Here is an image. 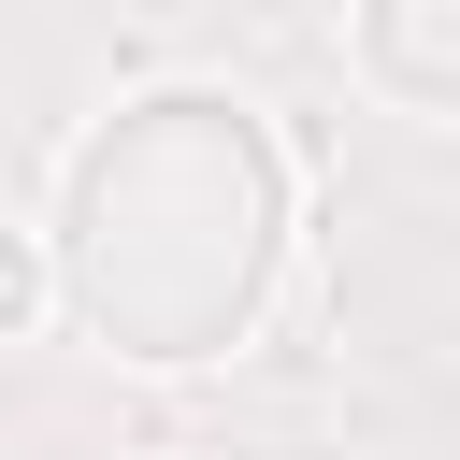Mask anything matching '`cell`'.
<instances>
[{
	"instance_id": "obj_1",
	"label": "cell",
	"mask_w": 460,
	"mask_h": 460,
	"mask_svg": "<svg viewBox=\"0 0 460 460\" xmlns=\"http://www.w3.org/2000/svg\"><path fill=\"white\" fill-rule=\"evenodd\" d=\"M288 259V158L244 101H129L72 158L58 288L129 359H216L259 331Z\"/></svg>"
},
{
	"instance_id": "obj_3",
	"label": "cell",
	"mask_w": 460,
	"mask_h": 460,
	"mask_svg": "<svg viewBox=\"0 0 460 460\" xmlns=\"http://www.w3.org/2000/svg\"><path fill=\"white\" fill-rule=\"evenodd\" d=\"M29 302H43V273H29V259H14V244H0V331H14V316H29Z\"/></svg>"
},
{
	"instance_id": "obj_2",
	"label": "cell",
	"mask_w": 460,
	"mask_h": 460,
	"mask_svg": "<svg viewBox=\"0 0 460 460\" xmlns=\"http://www.w3.org/2000/svg\"><path fill=\"white\" fill-rule=\"evenodd\" d=\"M359 72L417 115H460V0H359Z\"/></svg>"
}]
</instances>
